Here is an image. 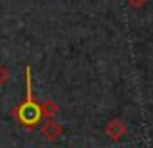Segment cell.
I'll list each match as a JSON object with an SVG mask.
<instances>
[{
  "label": "cell",
  "mask_w": 153,
  "mask_h": 148,
  "mask_svg": "<svg viewBox=\"0 0 153 148\" xmlns=\"http://www.w3.org/2000/svg\"><path fill=\"white\" fill-rule=\"evenodd\" d=\"M13 117L25 128L34 130L43 114H42V103L34 96V87H33V69L31 65L25 67V98L13 108Z\"/></svg>",
  "instance_id": "cell-1"
},
{
  "label": "cell",
  "mask_w": 153,
  "mask_h": 148,
  "mask_svg": "<svg viewBox=\"0 0 153 148\" xmlns=\"http://www.w3.org/2000/svg\"><path fill=\"white\" fill-rule=\"evenodd\" d=\"M103 130H105V134H106V137H108L110 141H119V139H123V137L126 135L128 126H126V123H124L123 119L114 117V119L106 121V125H105Z\"/></svg>",
  "instance_id": "cell-2"
},
{
  "label": "cell",
  "mask_w": 153,
  "mask_h": 148,
  "mask_svg": "<svg viewBox=\"0 0 153 148\" xmlns=\"http://www.w3.org/2000/svg\"><path fill=\"white\" fill-rule=\"evenodd\" d=\"M40 132H42V135H43L47 141H56V139L63 134V126H61L58 121L49 119L47 123H43V126L40 128Z\"/></svg>",
  "instance_id": "cell-3"
},
{
  "label": "cell",
  "mask_w": 153,
  "mask_h": 148,
  "mask_svg": "<svg viewBox=\"0 0 153 148\" xmlns=\"http://www.w3.org/2000/svg\"><path fill=\"white\" fill-rule=\"evenodd\" d=\"M58 112H59V107H58V103H54L52 99H45V101L42 103V114H43V117L52 119Z\"/></svg>",
  "instance_id": "cell-4"
},
{
  "label": "cell",
  "mask_w": 153,
  "mask_h": 148,
  "mask_svg": "<svg viewBox=\"0 0 153 148\" xmlns=\"http://www.w3.org/2000/svg\"><path fill=\"white\" fill-rule=\"evenodd\" d=\"M6 81H7V69L0 63V89L6 85Z\"/></svg>",
  "instance_id": "cell-5"
},
{
  "label": "cell",
  "mask_w": 153,
  "mask_h": 148,
  "mask_svg": "<svg viewBox=\"0 0 153 148\" xmlns=\"http://www.w3.org/2000/svg\"><path fill=\"white\" fill-rule=\"evenodd\" d=\"M126 2H128V6H130V7H133V9H140V7H144V6H146L148 0H126Z\"/></svg>",
  "instance_id": "cell-6"
}]
</instances>
